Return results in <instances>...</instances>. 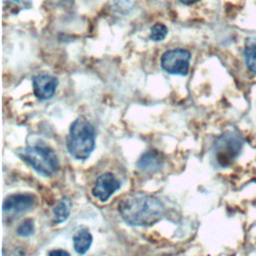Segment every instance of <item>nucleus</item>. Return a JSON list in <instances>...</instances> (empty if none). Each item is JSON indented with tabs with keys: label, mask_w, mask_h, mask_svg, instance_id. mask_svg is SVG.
<instances>
[{
	"label": "nucleus",
	"mask_w": 256,
	"mask_h": 256,
	"mask_svg": "<svg viewBox=\"0 0 256 256\" xmlns=\"http://www.w3.org/2000/svg\"><path fill=\"white\" fill-rule=\"evenodd\" d=\"M121 218L131 226H151L160 221L165 206L159 198L138 192L123 199L118 205Z\"/></svg>",
	"instance_id": "nucleus-1"
},
{
	"label": "nucleus",
	"mask_w": 256,
	"mask_h": 256,
	"mask_svg": "<svg viewBox=\"0 0 256 256\" xmlns=\"http://www.w3.org/2000/svg\"><path fill=\"white\" fill-rule=\"evenodd\" d=\"M95 129L84 116L77 117L70 126L66 146L70 155L77 160H86L95 149Z\"/></svg>",
	"instance_id": "nucleus-2"
},
{
	"label": "nucleus",
	"mask_w": 256,
	"mask_h": 256,
	"mask_svg": "<svg viewBox=\"0 0 256 256\" xmlns=\"http://www.w3.org/2000/svg\"><path fill=\"white\" fill-rule=\"evenodd\" d=\"M17 155L37 173L44 176L53 175L59 168V160L55 151L40 141L19 149Z\"/></svg>",
	"instance_id": "nucleus-3"
},
{
	"label": "nucleus",
	"mask_w": 256,
	"mask_h": 256,
	"mask_svg": "<svg viewBox=\"0 0 256 256\" xmlns=\"http://www.w3.org/2000/svg\"><path fill=\"white\" fill-rule=\"evenodd\" d=\"M242 148V140L235 133L227 132L220 136L214 145L217 162L221 166L229 165Z\"/></svg>",
	"instance_id": "nucleus-4"
},
{
	"label": "nucleus",
	"mask_w": 256,
	"mask_h": 256,
	"mask_svg": "<svg viewBox=\"0 0 256 256\" xmlns=\"http://www.w3.org/2000/svg\"><path fill=\"white\" fill-rule=\"evenodd\" d=\"M191 53L183 48L167 50L161 57V67L172 75L186 76L189 72Z\"/></svg>",
	"instance_id": "nucleus-5"
},
{
	"label": "nucleus",
	"mask_w": 256,
	"mask_h": 256,
	"mask_svg": "<svg viewBox=\"0 0 256 256\" xmlns=\"http://www.w3.org/2000/svg\"><path fill=\"white\" fill-rule=\"evenodd\" d=\"M121 184L117 178L110 172L101 174L92 188V195L102 202L107 201L118 189Z\"/></svg>",
	"instance_id": "nucleus-6"
},
{
	"label": "nucleus",
	"mask_w": 256,
	"mask_h": 256,
	"mask_svg": "<svg viewBox=\"0 0 256 256\" xmlns=\"http://www.w3.org/2000/svg\"><path fill=\"white\" fill-rule=\"evenodd\" d=\"M58 83L55 76L46 72L39 73L32 78L34 95L40 100H48L54 96Z\"/></svg>",
	"instance_id": "nucleus-7"
},
{
	"label": "nucleus",
	"mask_w": 256,
	"mask_h": 256,
	"mask_svg": "<svg viewBox=\"0 0 256 256\" xmlns=\"http://www.w3.org/2000/svg\"><path fill=\"white\" fill-rule=\"evenodd\" d=\"M35 203V197L28 193H18L8 196L3 202V211L21 213L31 208Z\"/></svg>",
	"instance_id": "nucleus-8"
},
{
	"label": "nucleus",
	"mask_w": 256,
	"mask_h": 256,
	"mask_svg": "<svg viewBox=\"0 0 256 256\" xmlns=\"http://www.w3.org/2000/svg\"><path fill=\"white\" fill-rule=\"evenodd\" d=\"M164 158L162 153L156 150H149L143 153L136 162V167L144 173H155L163 166Z\"/></svg>",
	"instance_id": "nucleus-9"
},
{
	"label": "nucleus",
	"mask_w": 256,
	"mask_h": 256,
	"mask_svg": "<svg viewBox=\"0 0 256 256\" xmlns=\"http://www.w3.org/2000/svg\"><path fill=\"white\" fill-rule=\"evenodd\" d=\"M73 247L78 254H85L93 242V236L87 228H81L78 230L73 238Z\"/></svg>",
	"instance_id": "nucleus-10"
},
{
	"label": "nucleus",
	"mask_w": 256,
	"mask_h": 256,
	"mask_svg": "<svg viewBox=\"0 0 256 256\" xmlns=\"http://www.w3.org/2000/svg\"><path fill=\"white\" fill-rule=\"evenodd\" d=\"M72 202L68 197L62 198L53 208V223L60 224L65 222L71 212Z\"/></svg>",
	"instance_id": "nucleus-11"
},
{
	"label": "nucleus",
	"mask_w": 256,
	"mask_h": 256,
	"mask_svg": "<svg viewBox=\"0 0 256 256\" xmlns=\"http://www.w3.org/2000/svg\"><path fill=\"white\" fill-rule=\"evenodd\" d=\"M244 57L248 69L256 74V40L251 39L246 42Z\"/></svg>",
	"instance_id": "nucleus-12"
},
{
	"label": "nucleus",
	"mask_w": 256,
	"mask_h": 256,
	"mask_svg": "<svg viewBox=\"0 0 256 256\" xmlns=\"http://www.w3.org/2000/svg\"><path fill=\"white\" fill-rule=\"evenodd\" d=\"M168 34L167 27L162 23H156L154 24L150 29V39L153 41H162L166 38Z\"/></svg>",
	"instance_id": "nucleus-13"
},
{
	"label": "nucleus",
	"mask_w": 256,
	"mask_h": 256,
	"mask_svg": "<svg viewBox=\"0 0 256 256\" xmlns=\"http://www.w3.org/2000/svg\"><path fill=\"white\" fill-rule=\"evenodd\" d=\"M17 234L21 237H29L34 233V223L32 219H27L23 221L16 230Z\"/></svg>",
	"instance_id": "nucleus-14"
},
{
	"label": "nucleus",
	"mask_w": 256,
	"mask_h": 256,
	"mask_svg": "<svg viewBox=\"0 0 256 256\" xmlns=\"http://www.w3.org/2000/svg\"><path fill=\"white\" fill-rule=\"evenodd\" d=\"M49 255H67L69 256V252L65 251V250H62V249H56V250H51L49 253Z\"/></svg>",
	"instance_id": "nucleus-15"
},
{
	"label": "nucleus",
	"mask_w": 256,
	"mask_h": 256,
	"mask_svg": "<svg viewBox=\"0 0 256 256\" xmlns=\"http://www.w3.org/2000/svg\"><path fill=\"white\" fill-rule=\"evenodd\" d=\"M182 4H185V5H191V4H194L200 0H179Z\"/></svg>",
	"instance_id": "nucleus-16"
}]
</instances>
